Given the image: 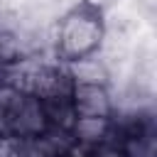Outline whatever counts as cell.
<instances>
[{
  "mask_svg": "<svg viewBox=\"0 0 157 157\" xmlns=\"http://www.w3.org/2000/svg\"><path fill=\"white\" fill-rule=\"evenodd\" d=\"M52 130L47 103L10 78H0V137L10 142H32Z\"/></svg>",
  "mask_w": 157,
  "mask_h": 157,
  "instance_id": "obj_2",
  "label": "cell"
},
{
  "mask_svg": "<svg viewBox=\"0 0 157 157\" xmlns=\"http://www.w3.org/2000/svg\"><path fill=\"white\" fill-rule=\"evenodd\" d=\"M69 103L76 118H96V120H113L115 103L108 91L105 81H74Z\"/></svg>",
  "mask_w": 157,
  "mask_h": 157,
  "instance_id": "obj_3",
  "label": "cell"
},
{
  "mask_svg": "<svg viewBox=\"0 0 157 157\" xmlns=\"http://www.w3.org/2000/svg\"><path fill=\"white\" fill-rule=\"evenodd\" d=\"M105 10L96 0H76L59 20L54 32V59L59 64H78L98 54L105 42Z\"/></svg>",
  "mask_w": 157,
  "mask_h": 157,
  "instance_id": "obj_1",
  "label": "cell"
},
{
  "mask_svg": "<svg viewBox=\"0 0 157 157\" xmlns=\"http://www.w3.org/2000/svg\"><path fill=\"white\" fill-rule=\"evenodd\" d=\"M20 59H22V47H20L17 34L10 27L0 25V71L17 64Z\"/></svg>",
  "mask_w": 157,
  "mask_h": 157,
  "instance_id": "obj_4",
  "label": "cell"
}]
</instances>
